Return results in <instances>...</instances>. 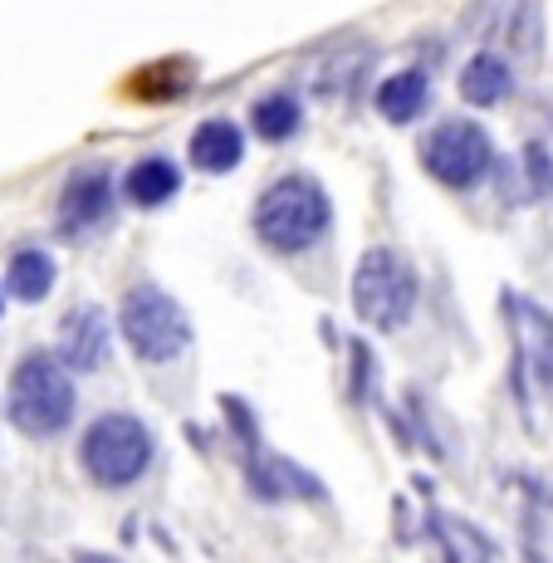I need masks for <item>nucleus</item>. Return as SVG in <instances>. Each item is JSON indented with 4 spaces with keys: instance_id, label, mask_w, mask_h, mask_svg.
<instances>
[{
    "instance_id": "nucleus-10",
    "label": "nucleus",
    "mask_w": 553,
    "mask_h": 563,
    "mask_svg": "<svg viewBox=\"0 0 553 563\" xmlns=\"http://www.w3.org/2000/svg\"><path fill=\"white\" fill-rule=\"evenodd\" d=\"M427 103H431V79L421 69H397L392 79L377 84V113H383L392 128L421 118L427 113Z\"/></svg>"
},
{
    "instance_id": "nucleus-12",
    "label": "nucleus",
    "mask_w": 553,
    "mask_h": 563,
    "mask_svg": "<svg viewBox=\"0 0 553 563\" xmlns=\"http://www.w3.org/2000/svg\"><path fill=\"white\" fill-rule=\"evenodd\" d=\"M177 187H181V172H177V162H167V157H143L123 177V197L133 206H162L177 197Z\"/></svg>"
},
{
    "instance_id": "nucleus-16",
    "label": "nucleus",
    "mask_w": 553,
    "mask_h": 563,
    "mask_svg": "<svg viewBox=\"0 0 553 563\" xmlns=\"http://www.w3.org/2000/svg\"><path fill=\"white\" fill-rule=\"evenodd\" d=\"M524 167H529V187H534V197H549V191H553V167H549L544 143H529L524 147Z\"/></svg>"
},
{
    "instance_id": "nucleus-8",
    "label": "nucleus",
    "mask_w": 553,
    "mask_h": 563,
    "mask_svg": "<svg viewBox=\"0 0 553 563\" xmlns=\"http://www.w3.org/2000/svg\"><path fill=\"white\" fill-rule=\"evenodd\" d=\"M108 339H113L108 313L99 305H79L59 329V363L74 373H99L108 358Z\"/></svg>"
},
{
    "instance_id": "nucleus-13",
    "label": "nucleus",
    "mask_w": 553,
    "mask_h": 563,
    "mask_svg": "<svg viewBox=\"0 0 553 563\" xmlns=\"http://www.w3.org/2000/svg\"><path fill=\"white\" fill-rule=\"evenodd\" d=\"M5 285L20 305H40V299L54 289V260L45 251H20L10 255V269H5Z\"/></svg>"
},
{
    "instance_id": "nucleus-3",
    "label": "nucleus",
    "mask_w": 553,
    "mask_h": 563,
    "mask_svg": "<svg viewBox=\"0 0 553 563\" xmlns=\"http://www.w3.org/2000/svg\"><path fill=\"white\" fill-rule=\"evenodd\" d=\"M417 309V269L407 255H397L392 245H377L357 260L353 269V313L367 329H402Z\"/></svg>"
},
{
    "instance_id": "nucleus-2",
    "label": "nucleus",
    "mask_w": 553,
    "mask_h": 563,
    "mask_svg": "<svg viewBox=\"0 0 553 563\" xmlns=\"http://www.w3.org/2000/svg\"><path fill=\"white\" fill-rule=\"evenodd\" d=\"M10 421L15 431L25 437H59L64 427L74 421V383H69V367L49 353H25L10 377Z\"/></svg>"
},
{
    "instance_id": "nucleus-7",
    "label": "nucleus",
    "mask_w": 553,
    "mask_h": 563,
    "mask_svg": "<svg viewBox=\"0 0 553 563\" xmlns=\"http://www.w3.org/2000/svg\"><path fill=\"white\" fill-rule=\"evenodd\" d=\"M113 216V177L99 167L74 172L69 187L59 197V231L64 235H89Z\"/></svg>"
},
{
    "instance_id": "nucleus-5",
    "label": "nucleus",
    "mask_w": 553,
    "mask_h": 563,
    "mask_svg": "<svg viewBox=\"0 0 553 563\" xmlns=\"http://www.w3.org/2000/svg\"><path fill=\"white\" fill-rule=\"evenodd\" d=\"M118 323H123V339L133 343V353H137L143 363H172V358H177V353L191 343V319H187V309H181L172 295H162L157 285L128 289Z\"/></svg>"
},
{
    "instance_id": "nucleus-11",
    "label": "nucleus",
    "mask_w": 553,
    "mask_h": 563,
    "mask_svg": "<svg viewBox=\"0 0 553 563\" xmlns=\"http://www.w3.org/2000/svg\"><path fill=\"white\" fill-rule=\"evenodd\" d=\"M509 89H515V74H509V64L500 54H475V59L461 69V99L475 103V108L500 103Z\"/></svg>"
},
{
    "instance_id": "nucleus-6",
    "label": "nucleus",
    "mask_w": 553,
    "mask_h": 563,
    "mask_svg": "<svg viewBox=\"0 0 553 563\" xmlns=\"http://www.w3.org/2000/svg\"><path fill=\"white\" fill-rule=\"evenodd\" d=\"M421 157H427V172L441 181V187H475V181L490 172L495 147H490V133H485L480 123L451 118V123H441L436 133L427 137Z\"/></svg>"
},
{
    "instance_id": "nucleus-4",
    "label": "nucleus",
    "mask_w": 553,
    "mask_h": 563,
    "mask_svg": "<svg viewBox=\"0 0 553 563\" xmlns=\"http://www.w3.org/2000/svg\"><path fill=\"white\" fill-rule=\"evenodd\" d=\"M84 471L93 485L103 490H123L152 465V431L128 411H108L89 431H84V451H79Z\"/></svg>"
},
{
    "instance_id": "nucleus-14",
    "label": "nucleus",
    "mask_w": 553,
    "mask_h": 563,
    "mask_svg": "<svg viewBox=\"0 0 553 563\" xmlns=\"http://www.w3.org/2000/svg\"><path fill=\"white\" fill-rule=\"evenodd\" d=\"M303 123V103L295 99V93H269V99L255 103L251 113V128L265 143H285V137H295Z\"/></svg>"
},
{
    "instance_id": "nucleus-15",
    "label": "nucleus",
    "mask_w": 553,
    "mask_h": 563,
    "mask_svg": "<svg viewBox=\"0 0 553 563\" xmlns=\"http://www.w3.org/2000/svg\"><path fill=\"white\" fill-rule=\"evenodd\" d=\"M191 89V64L187 59H167V64H147L133 79L137 99H181Z\"/></svg>"
},
{
    "instance_id": "nucleus-1",
    "label": "nucleus",
    "mask_w": 553,
    "mask_h": 563,
    "mask_svg": "<svg viewBox=\"0 0 553 563\" xmlns=\"http://www.w3.org/2000/svg\"><path fill=\"white\" fill-rule=\"evenodd\" d=\"M329 191L313 177H279L255 201V235L279 255H299L329 231Z\"/></svg>"
},
{
    "instance_id": "nucleus-9",
    "label": "nucleus",
    "mask_w": 553,
    "mask_h": 563,
    "mask_svg": "<svg viewBox=\"0 0 553 563\" xmlns=\"http://www.w3.org/2000/svg\"><path fill=\"white\" fill-rule=\"evenodd\" d=\"M241 157H245V133L231 118H211V123H201L197 133H191V162H197L201 172H211V177L231 172Z\"/></svg>"
}]
</instances>
